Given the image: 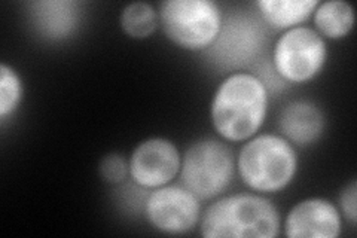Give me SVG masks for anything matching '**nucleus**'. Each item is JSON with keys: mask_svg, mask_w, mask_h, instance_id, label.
Returning a JSON list of instances; mask_svg holds the SVG:
<instances>
[{"mask_svg": "<svg viewBox=\"0 0 357 238\" xmlns=\"http://www.w3.org/2000/svg\"><path fill=\"white\" fill-rule=\"evenodd\" d=\"M270 93L250 72L228 75L210 103V121L219 137L241 143L259 133L268 115Z\"/></svg>", "mask_w": 357, "mask_h": 238, "instance_id": "1", "label": "nucleus"}, {"mask_svg": "<svg viewBox=\"0 0 357 238\" xmlns=\"http://www.w3.org/2000/svg\"><path fill=\"white\" fill-rule=\"evenodd\" d=\"M198 226L206 238H274L280 234L282 218L265 195L238 192L211 202Z\"/></svg>", "mask_w": 357, "mask_h": 238, "instance_id": "2", "label": "nucleus"}, {"mask_svg": "<svg viewBox=\"0 0 357 238\" xmlns=\"http://www.w3.org/2000/svg\"><path fill=\"white\" fill-rule=\"evenodd\" d=\"M261 15L238 9L223 15L219 35L203 51L207 63L223 73L250 72L266 59L270 33Z\"/></svg>", "mask_w": 357, "mask_h": 238, "instance_id": "3", "label": "nucleus"}, {"mask_svg": "<svg viewBox=\"0 0 357 238\" xmlns=\"http://www.w3.org/2000/svg\"><path fill=\"white\" fill-rule=\"evenodd\" d=\"M237 170L243 184L253 192L277 194L294 182L298 154L282 134L258 133L241 146Z\"/></svg>", "mask_w": 357, "mask_h": 238, "instance_id": "4", "label": "nucleus"}, {"mask_svg": "<svg viewBox=\"0 0 357 238\" xmlns=\"http://www.w3.org/2000/svg\"><path fill=\"white\" fill-rule=\"evenodd\" d=\"M236 168V155L225 140L204 137L185 151L178 174L181 184L199 201H210L229 188Z\"/></svg>", "mask_w": 357, "mask_h": 238, "instance_id": "5", "label": "nucleus"}, {"mask_svg": "<svg viewBox=\"0 0 357 238\" xmlns=\"http://www.w3.org/2000/svg\"><path fill=\"white\" fill-rule=\"evenodd\" d=\"M158 14L167 39L186 51H206L223 21L220 6L211 0H165Z\"/></svg>", "mask_w": 357, "mask_h": 238, "instance_id": "6", "label": "nucleus"}, {"mask_svg": "<svg viewBox=\"0 0 357 238\" xmlns=\"http://www.w3.org/2000/svg\"><path fill=\"white\" fill-rule=\"evenodd\" d=\"M328 60L326 40L307 26L283 31L273 50V66L287 84H305L320 75Z\"/></svg>", "mask_w": 357, "mask_h": 238, "instance_id": "7", "label": "nucleus"}, {"mask_svg": "<svg viewBox=\"0 0 357 238\" xmlns=\"http://www.w3.org/2000/svg\"><path fill=\"white\" fill-rule=\"evenodd\" d=\"M144 218L156 231L167 235L191 232L201 221V201L181 185H165L149 191Z\"/></svg>", "mask_w": 357, "mask_h": 238, "instance_id": "8", "label": "nucleus"}, {"mask_svg": "<svg viewBox=\"0 0 357 238\" xmlns=\"http://www.w3.org/2000/svg\"><path fill=\"white\" fill-rule=\"evenodd\" d=\"M130 179L144 189L170 185L181 173L182 154L177 146L164 137L140 142L128 160Z\"/></svg>", "mask_w": 357, "mask_h": 238, "instance_id": "9", "label": "nucleus"}, {"mask_svg": "<svg viewBox=\"0 0 357 238\" xmlns=\"http://www.w3.org/2000/svg\"><path fill=\"white\" fill-rule=\"evenodd\" d=\"M283 228L289 238H337L342 231V216L332 201L311 197L289 210Z\"/></svg>", "mask_w": 357, "mask_h": 238, "instance_id": "10", "label": "nucleus"}, {"mask_svg": "<svg viewBox=\"0 0 357 238\" xmlns=\"http://www.w3.org/2000/svg\"><path fill=\"white\" fill-rule=\"evenodd\" d=\"M31 27L48 42H64L77 31L82 21V3L76 0H36L27 3Z\"/></svg>", "mask_w": 357, "mask_h": 238, "instance_id": "11", "label": "nucleus"}, {"mask_svg": "<svg viewBox=\"0 0 357 238\" xmlns=\"http://www.w3.org/2000/svg\"><path fill=\"white\" fill-rule=\"evenodd\" d=\"M326 128V117L320 106L308 100H295L278 115V130L286 140L298 147L317 143Z\"/></svg>", "mask_w": 357, "mask_h": 238, "instance_id": "12", "label": "nucleus"}, {"mask_svg": "<svg viewBox=\"0 0 357 238\" xmlns=\"http://www.w3.org/2000/svg\"><path fill=\"white\" fill-rule=\"evenodd\" d=\"M317 5V0H258L255 3L268 27L283 31L303 26Z\"/></svg>", "mask_w": 357, "mask_h": 238, "instance_id": "13", "label": "nucleus"}, {"mask_svg": "<svg viewBox=\"0 0 357 238\" xmlns=\"http://www.w3.org/2000/svg\"><path fill=\"white\" fill-rule=\"evenodd\" d=\"M314 30L323 39H344L354 27V8L342 0H328L319 2L312 13Z\"/></svg>", "mask_w": 357, "mask_h": 238, "instance_id": "14", "label": "nucleus"}, {"mask_svg": "<svg viewBox=\"0 0 357 238\" xmlns=\"http://www.w3.org/2000/svg\"><path fill=\"white\" fill-rule=\"evenodd\" d=\"M122 31L131 39L151 38L160 26V14L148 2H132L122 9L119 17Z\"/></svg>", "mask_w": 357, "mask_h": 238, "instance_id": "15", "label": "nucleus"}, {"mask_svg": "<svg viewBox=\"0 0 357 238\" xmlns=\"http://www.w3.org/2000/svg\"><path fill=\"white\" fill-rule=\"evenodd\" d=\"M24 98V84L14 67L0 64V119L5 122L14 115Z\"/></svg>", "mask_w": 357, "mask_h": 238, "instance_id": "16", "label": "nucleus"}, {"mask_svg": "<svg viewBox=\"0 0 357 238\" xmlns=\"http://www.w3.org/2000/svg\"><path fill=\"white\" fill-rule=\"evenodd\" d=\"M100 176L109 185L119 186L127 182L130 177V165L124 156L119 154L106 155L98 165Z\"/></svg>", "mask_w": 357, "mask_h": 238, "instance_id": "17", "label": "nucleus"}, {"mask_svg": "<svg viewBox=\"0 0 357 238\" xmlns=\"http://www.w3.org/2000/svg\"><path fill=\"white\" fill-rule=\"evenodd\" d=\"M338 202L341 216L350 223V226H354L357 221V184L354 179L342 188Z\"/></svg>", "mask_w": 357, "mask_h": 238, "instance_id": "18", "label": "nucleus"}]
</instances>
